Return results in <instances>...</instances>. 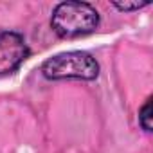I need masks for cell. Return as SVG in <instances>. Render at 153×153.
<instances>
[{"mask_svg":"<svg viewBox=\"0 0 153 153\" xmlns=\"http://www.w3.org/2000/svg\"><path fill=\"white\" fill-rule=\"evenodd\" d=\"M151 103H153V99H151V96H149V97L144 101V105L140 106V110H139V126H140L146 133L151 131V119H153Z\"/></svg>","mask_w":153,"mask_h":153,"instance_id":"obj_4","label":"cell"},{"mask_svg":"<svg viewBox=\"0 0 153 153\" xmlns=\"http://www.w3.org/2000/svg\"><path fill=\"white\" fill-rule=\"evenodd\" d=\"M43 78L51 81L59 79H83L94 81L99 76L97 59L85 51H68L51 56L42 65Z\"/></svg>","mask_w":153,"mask_h":153,"instance_id":"obj_2","label":"cell"},{"mask_svg":"<svg viewBox=\"0 0 153 153\" xmlns=\"http://www.w3.org/2000/svg\"><path fill=\"white\" fill-rule=\"evenodd\" d=\"M99 25V13L88 2L67 0L54 7L51 27L59 38H79L94 33Z\"/></svg>","mask_w":153,"mask_h":153,"instance_id":"obj_1","label":"cell"},{"mask_svg":"<svg viewBox=\"0 0 153 153\" xmlns=\"http://www.w3.org/2000/svg\"><path fill=\"white\" fill-rule=\"evenodd\" d=\"M25 38L16 31H0V76L13 74L29 58Z\"/></svg>","mask_w":153,"mask_h":153,"instance_id":"obj_3","label":"cell"},{"mask_svg":"<svg viewBox=\"0 0 153 153\" xmlns=\"http://www.w3.org/2000/svg\"><path fill=\"white\" fill-rule=\"evenodd\" d=\"M112 6H114L117 11L131 13V11H139V9H142V7H148L149 2H148V0H144V2H137V0H133V2H112Z\"/></svg>","mask_w":153,"mask_h":153,"instance_id":"obj_5","label":"cell"}]
</instances>
